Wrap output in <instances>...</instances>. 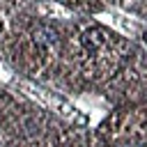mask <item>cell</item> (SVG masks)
I'll return each instance as SVG.
<instances>
[{
    "label": "cell",
    "instance_id": "3",
    "mask_svg": "<svg viewBox=\"0 0 147 147\" xmlns=\"http://www.w3.org/2000/svg\"><path fill=\"white\" fill-rule=\"evenodd\" d=\"M142 41H145V44H147V32H142Z\"/></svg>",
    "mask_w": 147,
    "mask_h": 147
},
{
    "label": "cell",
    "instance_id": "2",
    "mask_svg": "<svg viewBox=\"0 0 147 147\" xmlns=\"http://www.w3.org/2000/svg\"><path fill=\"white\" fill-rule=\"evenodd\" d=\"M32 41H34V46H39V48H51V46L57 44V32H55L53 28H48V25H39V28L32 32Z\"/></svg>",
    "mask_w": 147,
    "mask_h": 147
},
{
    "label": "cell",
    "instance_id": "1",
    "mask_svg": "<svg viewBox=\"0 0 147 147\" xmlns=\"http://www.w3.org/2000/svg\"><path fill=\"white\" fill-rule=\"evenodd\" d=\"M106 41H108V37H106V32H103L101 28H87V30L80 34V44H83V48L90 51V53L101 51V48L106 46Z\"/></svg>",
    "mask_w": 147,
    "mask_h": 147
}]
</instances>
